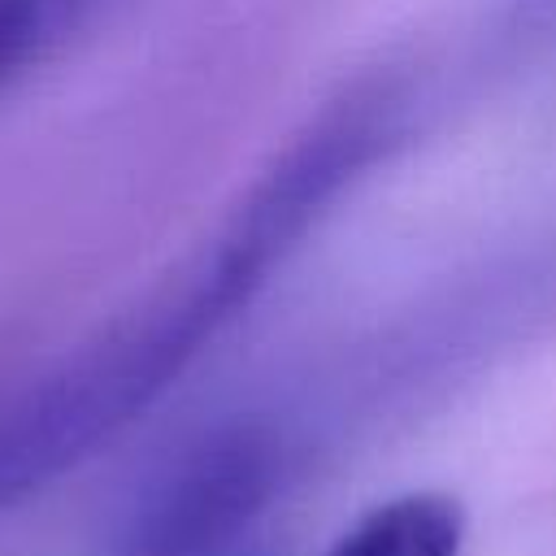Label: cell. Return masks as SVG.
I'll return each instance as SVG.
<instances>
[{
	"mask_svg": "<svg viewBox=\"0 0 556 556\" xmlns=\"http://www.w3.org/2000/svg\"><path fill=\"white\" fill-rule=\"evenodd\" d=\"M387 135L374 100H343L308 122L191 256L35 378L0 413V508L39 495L143 417L361 178Z\"/></svg>",
	"mask_w": 556,
	"mask_h": 556,
	"instance_id": "1",
	"label": "cell"
},
{
	"mask_svg": "<svg viewBox=\"0 0 556 556\" xmlns=\"http://www.w3.org/2000/svg\"><path fill=\"white\" fill-rule=\"evenodd\" d=\"M278 443L256 421L204 430L148 473L109 556H239L278 491Z\"/></svg>",
	"mask_w": 556,
	"mask_h": 556,
	"instance_id": "2",
	"label": "cell"
},
{
	"mask_svg": "<svg viewBox=\"0 0 556 556\" xmlns=\"http://www.w3.org/2000/svg\"><path fill=\"white\" fill-rule=\"evenodd\" d=\"M465 513L452 495L408 491L361 513L326 556H460Z\"/></svg>",
	"mask_w": 556,
	"mask_h": 556,
	"instance_id": "3",
	"label": "cell"
},
{
	"mask_svg": "<svg viewBox=\"0 0 556 556\" xmlns=\"http://www.w3.org/2000/svg\"><path fill=\"white\" fill-rule=\"evenodd\" d=\"M52 43L39 0H0V87Z\"/></svg>",
	"mask_w": 556,
	"mask_h": 556,
	"instance_id": "4",
	"label": "cell"
},
{
	"mask_svg": "<svg viewBox=\"0 0 556 556\" xmlns=\"http://www.w3.org/2000/svg\"><path fill=\"white\" fill-rule=\"evenodd\" d=\"M96 4H100V0H39L43 22H48V35H52V39H61L65 30H74V26H78Z\"/></svg>",
	"mask_w": 556,
	"mask_h": 556,
	"instance_id": "5",
	"label": "cell"
}]
</instances>
